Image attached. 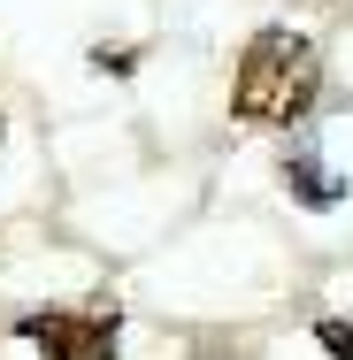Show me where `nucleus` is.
Wrapping results in <instances>:
<instances>
[{"label": "nucleus", "mask_w": 353, "mask_h": 360, "mask_svg": "<svg viewBox=\"0 0 353 360\" xmlns=\"http://www.w3.org/2000/svg\"><path fill=\"white\" fill-rule=\"evenodd\" d=\"M323 92V62H315V39L299 31H254L238 84H230V115L254 123V131H284V123H307Z\"/></svg>", "instance_id": "nucleus-1"}, {"label": "nucleus", "mask_w": 353, "mask_h": 360, "mask_svg": "<svg viewBox=\"0 0 353 360\" xmlns=\"http://www.w3.org/2000/svg\"><path fill=\"white\" fill-rule=\"evenodd\" d=\"M16 338H23V345H39L47 360H116L123 307L92 299V307H47V314H16Z\"/></svg>", "instance_id": "nucleus-2"}, {"label": "nucleus", "mask_w": 353, "mask_h": 360, "mask_svg": "<svg viewBox=\"0 0 353 360\" xmlns=\"http://www.w3.org/2000/svg\"><path fill=\"white\" fill-rule=\"evenodd\" d=\"M284 192H292L299 207H315V215H323V207H338V200H346V176H338V169L315 153V139H292V161H284Z\"/></svg>", "instance_id": "nucleus-3"}, {"label": "nucleus", "mask_w": 353, "mask_h": 360, "mask_svg": "<svg viewBox=\"0 0 353 360\" xmlns=\"http://www.w3.org/2000/svg\"><path fill=\"white\" fill-rule=\"evenodd\" d=\"M315 345L330 360H353V314H323V322H315Z\"/></svg>", "instance_id": "nucleus-4"}, {"label": "nucleus", "mask_w": 353, "mask_h": 360, "mask_svg": "<svg viewBox=\"0 0 353 360\" xmlns=\"http://www.w3.org/2000/svg\"><path fill=\"white\" fill-rule=\"evenodd\" d=\"M92 70H116V77H131V46H116V54L100 46V54H92Z\"/></svg>", "instance_id": "nucleus-5"}, {"label": "nucleus", "mask_w": 353, "mask_h": 360, "mask_svg": "<svg viewBox=\"0 0 353 360\" xmlns=\"http://www.w3.org/2000/svg\"><path fill=\"white\" fill-rule=\"evenodd\" d=\"M0 139H8V123H0Z\"/></svg>", "instance_id": "nucleus-6"}]
</instances>
